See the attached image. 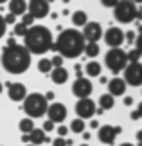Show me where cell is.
I'll return each mask as SVG.
<instances>
[{
  "label": "cell",
  "mask_w": 142,
  "mask_h": 146,
  "mask_svg": "<svg viewBox=\"0 0 142 146\" xmlns=\"http://www.w3.org/2000/svg\"><path fill=\"white\" fill-rule=\"evenodd\" d=\"M135 45H137L135 49H139V50H140V54H142V33H139V36L135 38Z\"/></svg>",
  "instance_id": "e575fe53"
},
{
  "label": "cell",
  "mask_w": 142,
  "mask_h": 146,
  "mask_svg": "<svg viewBox=\"0 0 142 146\" xmlns=\"http://www.w3.org/2000/svg\"><path fill=\"white\" fill-rule=\"evenodd\" d=\"M81 146H88V144H81Z\"/></svg>",
  "instance_id": "11a10c76"
},
{
  "label": "cell",
  "mask_w": 142,
  "mask_h": 146,
  "mask_svg": "<svg viewBox=\"0 0 142 146\" xmlns=\"http://www.w3.org/2000/svg\"><path fill=\"white\" fill-rule=\"evenodd\" d=\"M43 130H45V132H52V130H54V123L50 121V119H47V121L43 123Z\"/></svg>",
  "instance_id": "d6a6232c"
},
{
  "label": "cell",
  "mask_w": 142,
  "mask_h": 146,
  "mask_svg": "<svg viewBox=\"0 0 142 146\" xmlns=\"http://www.w3.org/2000/svg\"><path fill=\"white\" fill-rule=\"evenodd\" d=\"M115 18L121 24H131L137 18V5L133 0H119L115 5Z\"/></svg>",
  "instance_id": "8992f818"
},
{
  "label": "cell",
  "mask_w": 142,
  "mask_h": 146,
  "mask_svg": "<svg viewBox=\"0 0 142 146\" xmlns=\"http://www.w3.org/2000/svg\"><path fill=\"white\" fill-rule=\"evenodd\" d=\"M113 103H115V101H113V96L110 92L108 94H103V96L99 98V106L103 110H110V108H113Z\"/></svg>",
  "instance_id": "44dd1931"
},
{
  "label": "cell",
  "mask_w": 142,
  "mask_h": 146,
  "mask_svg": "<svg viewBox=\"0 0 142 146\" xmlns=\"http://www.w3.org/2000/svg\"><path fill=\"white\" fill-rule=\"evenodd\" d=\"M47 2H54V0H47Z\"/></svg>",
  "instance_id": "f5cc1de1"
},
{
  "label": "cell",
  "mask_w": 142,
  "mask_h": 146,
  "mask_svg": "<svg viewBox=\"0 0 142 146\" xmlns=\"http://www.w3.org/2000/svg\"><path fill=\"white\" fill-rule=\"evenodd\" d=\"M87 74L90 78H97L101 74V65L97 63V61H88L87 63Z\"/></svg>",
  "instance_id": "d4e9b609"
},
{
  "label": "cell",
  "mask_w": 142,
  "mask_h": 146,
  "mask_svg": "<svg viewBox=\"0 0 142 146\" xmlns=\"http://www.w3.org/2000/svg\"><path fill=\"white\" fill-rule=\"evenodd\" d=\"M137 20H142V7L137 9Z\"/></svg>",
  "instance_id": "f6af8a7d"
},
{
  "label": "cell",
  "mask_w": 142,
  "mask_h": 146,
  "mask_svg": "<svg viewBox=\"0 0 142 146\" xmlns=\"http://www.w3.org/2000/svg\"><path fill=\"white\" fill-rule=\"evenodd\" d=\"M140 50L139 49H133V50H129V52H128V61H129V63H137V61L140 60Z\"/></svg>",
  "instance_id": "83f0119b"
},
{
  "label": "cell",
  "mask_w": 142,
  "mask_h": 146,
  "mask_svg": "<svg viewBox=\"0 0 142 146\" xmlns=\"http://www.w3.org/2000/svg\"><path fill=\"white\" fill-rule=\"evenodd\" d=\"M137 110H139V114H140V117H142V103H139V108H137Z\"/></svg>",
  "instance_id": "bcb514c9"
},
{
  "label": "cell",
  "mask_w": 142,
  "mask_h": 146,
  "mask_svg": "<svg viewBox=\"0 0 142 146\" xmlns=\"http://www.w3.org/2000/svg\"><path fill=\"white\" fill-rule=\"evenodd\" d=\"M50 61H52L54 67H63V56L61 54H56L54 58H50Z\"/></svg>",
  "instance_id": "f546056e"
},
{
  "label": "cell",
  "mask_w": 142,
  "mask_h": 146,
  "mask_svg": "<svg viewBox=\"0 0 142 146\" xmlns=\"http://www.w3.org/2000/svg\"><path fill=\"white\" fill-rule=\"evenodd\" d=\"M126 38H128V42H133V40H135V33H131V31H129L128 35H126Z\"/></svg>",
  "instance_id": "60d3db41"
},
{
  "label": "cell",
  "mask_w": 142,
  "mask_h": 146,
  "mask_svg": "<svg viewBox=\"0 0 142 146\" xmlns=\"http://www.w3.org/2000/svg\"><path fill=\"white\" fill-rule=\"evenodd\" d=\"M85 45H87V40L83 33L76 29H65L59 33L58 40L52 43L50 50L59 52L63 58H77L81 52H85Z\"/></svg>",
  "instance_id": "6da1fadb"
},
{
  "label": "cell",
  "mask_w": 142,
  "mask_h": 146,
  "mask_svg": "<svg viewBox=\"0 0 142 146\" xmlns=\"http://www.w3.org/2000/svg\"><path fill=\"white\" fill-rule=\"evenodd\" d=\"M4 2H9V0H0V4H4Z\"/></svg>",
  "instance_id": "681fc988"
},
{
  "label": "cell",
  "mask_w": 142,
  "mask_h": 146,
  "mask_svg": "<svg viewBox=\"0 0 142 146\" xmlns=\"http://www.w3.org/2000/svg\"><path fill=\"white\" fill-rule=\"evenodd\" d=\"M72 24L76 27H85L88 24V16L85 11H76V13L72 15Z\"/></svg>",
  "instance_id": "ffe728a7"
},
{
  "label": "cell",
  "mask_w": 142,
  "mask_h": 146,
  "mask_svg": "<svg viewBox=\"0 0 142 146\" xmlns=\"http://www.w3.org/2000/svg\"><path fill=\"white\" fill-rule=\"evenodd\" d=\"M99 125H97V121H95V119H92V121H90V128H97Z\"/></svg>",
  "instance_id": "ee69618b"
},
{
  "label": "cell",
  "mask_w": 142,
  "mask_h": 146,
  "mask_svg": "<svg viewBox=\"0 0 142 146\" xmlns=\"http://www.w3.org/2000/svg\"><path fill=\"white\" fill-rule=\"evenodd\" d=\"M104 63H106V67L113 72V74H119L121 70H124L128 67L126 65L128 63V52H124V50L119 49V47H113V49H110L106 52Z\"/></svg>",
  "instance_id": "5b68a950"
},
{
  "label": "cell",
  "mask_w": 142,
  "mask_h": 146,
  "mask_svg": "<svg viewBox=\"0 0 142 146\" xmlns=\"http://www.w3.org/2000/svg\"><path fill=\"white\" fill-rule=\"evenodd\" d=\"M121 146H133V144H129V143H122Z\"/></svg>",
  "instance_id": "7dc6e473"
},
{
  "label": "cell",
  "mask_w": 142,
  "mask_h": 146,
  "mask_svg": "<svg viewBox=\"0 0 142 146\" xmlns=\"http://www.w3.org/2000/svg\"><path fill=\"white\" fill-rule=\"evenodd\" d=\"M83 36L87 42H99L101 36H103V27L97 22H88L83 27Z\"/></svg>",
  "instance_id": "8fae6325"
},
{
  "label": "cell",
  "mask_w": 142,
  "mask_h": 146,
  "mask_svg": "<svg viewBox=\"0 0 142 146\" xmlns=\"http://www.w3.org/2000/svg\"><path fill=\"white\" fill-rule=\"evenodd\" d=\"M47 117H49L52 123H63L65 117H67V106L61 105V103H52V105H49Z\"/></svg>",
  "instance_id": "7c38bea8"
},
{
  "label": "cell",
  "mask_w": 142,
  "mask_h": 146,
  "mask_svg": "<svg viewBox=\"0 0 142 146\" xmlns=\"http://www.w3.org/2000/svg\"><path fill=\"white\" fill-rule=\"evenodd\" d=\"M137 141H139V146H142V132L140 130L137 132Z\"/></svg>",
  "instance_id": "b9f144b4"
},
{
  "label": "cell",
  "mask_w": 142,
  "mask_h": 146,
  "mask_svg": "<svg viewBox=\"0 0 142 146\" xmlns=\"http://www.w3.org/2000/svg\"><path fill=\"white\" fill-rule=\"evenodd\" d=\"M115 137H117L115 126L104 125V126L99 128V141H101V143H104V144H113V143H115Z\"/></svg>",
  "instance_id": "9a60e30c"
},
{
  "label": "cell",
  "mask_w": 142,
  "mask_h": 146,
  "mask_svg": "<svg viewBox=\"0 0 142 146\" xmlns=\"http://www.w3.org/2000/svg\"><path fill=\"white\" fill-rule=\"evenodd\" d=\"M52 69H54V65H52V61H50L49 58H43V60L38 61V70L43 72V74H50Z\"/></svg>",
  "instance_id": "7402d4cb"
},
{
  "label": "cell",
  "mask_w": 142,
  "mask_h": 146,
  "mask_svg": "<svg viewBox=\"0 0 142 146\" xmlns=\"http://www.w3.org/2000/svg\"><path fill=\"white\" fill-rule=\"evenodd\" d=\"M70 130L74 133H83L85 132V119H81V117H77V119H74L70 123Z\"/></svg>",
  "instance_id": "484cf974"
},
{
  "label": "cell",
  "mask_w": 142,
  "mask_h": 146,
  "mask_svg": "<svg viewBox=\"0 0 142 146\" xmlns=\"http://www.w3.org/2000/svg\"><path fill=\"white\" fill-rule=\"evenodd\" d=\"M7 94L13 101H24L27 98V88L24 83H7Z\"/></svg>",
  "instance_id": "5bb4252c"
},
{
  "label": "cell",
  "mask_w": 142,
  "mask_h": 146,
  "mask_svg": "<svg viewBox=\"0 0 142 146\" xmlns=\"http://www.w3.org/2000/svg\"><path fill=\"white\" fill-rule=\"evenodd\" d=\"M2 65L9 74H24L31 67V52L25 45H7L2 50Z\"/></svg>",
  "instance_id": "7a4b0ae2"
},
{
  "label": "cell",
  "mask_w": 142,
  "mask_h": 146,
  "mask_svg": "<svg viewBox=\"0 0 142 146\" xmlns=\"http://www.w3.org/2000/svg\"><path fill=\"white\" fill-rule=\"evenodd\" d=\"M20 132L24 133H31L32 130H34V123H32V117H24V119L20 121Z\"/></svg>",
  "instance_id": "603a6c76"
},
{
  "label": "cell",
  "mask_w": 142,
  "mask_h": 146,
  "mask_svg": "<svg viewBox=\"0 0 142 146\" xmlns=\"http://www.w3.org/2000/svg\"><path fill=\"white\" fill-rule=\"evenodd\" d=\"M27 29H29V27H27L25 24H15V27H13V33L16 36H25V33H27Z\"/></svg>",
  "instance_id": "4316f807"
},
{
  "label": "cell",
  "mask_w": 142,
  "mask_h": 146,
  "mask_svg": "<svg viewBox=\"0 0 142 146\" xmlns=\"http://www.w3.org/2000/svg\"><path fill=\"white\" fill-rule=\"evenodd\" d=\"M45 98H47V101L54 99V92H47V94H45Z\"/></svg>",
  "instance_id": "7bdbcfd3"
},
{
  "label": "cell",
  "mask_w": 142,
  "mask_h": 146,
  "mask_svg": "<svg viewBox=\"0 0 142 146\" xmlns=\"http://www.w3.org/2000/svg\"><path fill=\"white\" fill-rule=\"evenodd\" d=\"M29 137H31V144H34V146H40V144H43V143H47L49 141V137L45 135V130L42 128H34L31 133H29Z\"/></svg>",
  "instance_id": "d6986e66"
},
{
  "label": "cell",
  "mask_w": 142,
  "mask_h": 146,
  "mask_svg": "<svg viewBox=\"0 0 142 146\" xmlns=\"http://www.w3.org/2000/svg\"><path fill=\"white\" fill-rule=\"evenodd\" d=\"M5 27H7V24H5V20H4V16L0 15V38H2L5 35Z\"/></svg>",
  "instance_id": "4dcf8cb0"
},
{
  "label": "cell",
  "mask_w": 142,
  "mask_h": 146,
  "mask_svg": "<svg viewBox=\"0 0 142 146\" xmlns=\"http://www.w3.org/2000/svg\"><path fill=\"white\" fill-rule=\"evenodd\" d=\"M101 2H103L104 7H115V5L119 4V0H101Z\"/></svg>",
  "instance_id": "836d02e7"
},
{
  "label": "cell",
  "mask_w": 142,
  "mask_h": 146,
  "mask_svg": "<svg viewBox=\"0 0 142 146\" xmlns=\"http://www.w3.org/2000/svg\"><path fill=\"white\" fill-rule=\"evenodd\" d=\"M108 92H110L113 98L122 96V94L126 92V81L121 80V78H113V80H110L108 81Z\"/></svg>",
  "instance_id": "2e32d148"
},
{
  "label": "cell",
  "mask_w": 142,
  "mask_h": 146,
  "mask_svg": "<svg viewBox=\"0 0 142 146\" xmlns=\"http://www.w3.org/2000/svg\"><path fill=\"white\" fill-rule=\"evenodd\" d=\"M124 81L131 87H140L142 85V65L139 63H129L124 69Z\"/></svg>",
  "instance_id": "52a82bcc"
},
{
  "label": "cell",
  "mask_w": 142,
  "mask_h": 146,
  "mask_svg": "<svg viewBox=\"0 0 142 146\" xmlns=\"http://www.w3.org/2000/svg\"><path fill=\"white\" fill-rule=\"evenodd\" d=\"M52 146H67V141H65L63 137H58V139H54Z\"/></svg>",
  "instance_id": "d590c367"
},
{
  "label": "cell",
  "mask_w": 142,
  "mask_h": 146,
  "mask_svg": "<svg viewBox=\"0 0 142 146\" xmlns=\"http://www.w3.org/2000/svg\"><path fill=\"white\" fill-rule=\"evenodd\" d=\"M131 119H133V121H137V119H140V114H139V110H135V112H131Z\"/></svg>",
  "instance_id": "f35d334b"
},
{
  "label": "cell",
  "mask_w": 142,
  "mask_h": 146,
  "mask_svg": "<svg viewBox=\"0 0 142 146\" xmlns=\"http://www.w3.org/2000/svg\"><path fill=\"white\" fill-rule=\"evenodd\" d=\"M22 143H31V137H29V133H24V135H22Z\"/></svg>",
  "instance_id": "ab89813d"
},
{
  "label": "cell",
  "mask_w": 142,
  "mask_h": 146,
  "mask_svg": "<svg viewBox=\"0 0 142 146\" xmlns=\"http://www.w3.org/2000/svg\"><path fill=\"white\" fill-rule=\"evenodd\" d=\"M50 80H52L56 85H63V83L69 80V72L63 67H54L52 72H50Z\"/></svg>",
  "instance_id": "ac0fdd59"
},
{
  "label": "cell",
  "mask_w": 142,
  "mask_h": 146,
  "mask_svg": "<svg viewBox=\"0 0 142 146\" xmlns=\"http://www.w3.org/2000/svg\"><path fill=\"white\" fill-rule=\"evenodd\" d=\"M52 33L45 25H31L24 36V45L31 54H45L52 47Z\"/></svg>",
  "instance_id": "3957f363"
},
{
  "label": "cell",
  "mask_w": 142,
  "mask_h": 146,
  "mask_svg": "<svg viewBox=\"0 0 142 146\" xmlns=\"http://www.w3.org/2000/svg\"><path fill=\"white\" fill-rule=\"evenodd\" d=\"M85 54H87L88 58H95V56L99 54L97 42H87V45H85Z\"/></svg>",
  "instance_id": "cb8c5ba5"
},
{
  "label": "cell",
  "mask_w": 142,
  "mask_h": 146,
  "mask_svg": "<svg viewBox=\"0 0 142 146\" xmlns=\"http://www.w3.org/2000/svg\"><path fill=\"white\" fill-rule=\"evenodd\" d=\"M58 133H59V137H65L67 133H69V128H67V126H59L58 128Z\"/></svg>",
  "instance_id": "8d00e7d4"
},
{
  "label": "cell",
  "mask_w": 142,
  "mask_h": 146,
  "mask_svg": "<svg viewBox=\"0 0 142 146\" xmlns=\"http://www.w3.org/2000/svg\"><path fill=\"white\" fill-rule=\"evenodd\" d=\"M76 114L81 119H87V117H92L95 114V103L90 98H83L76 103Z\"/></svg>",
  "instance_id": "9c48e42d"
},
{
  "label": "cell",
  "mask_w": 142,
  "mask_h": 146,
  "mask_svg": "<svg viewBox=\"0 0 142 146\" xmlns=\"http://www.w3.org/2000/svg\"><path fill=\"white\" fill-rule=\"evenodd\" d=\"M27 9L34 18H45L49 15V2L47 0H29L27 2Z\"/></svg>",
  "instance_id": "30bf717a"
},
{
  "label": "cell",
  "mask_w": 142,
  "mask_h": 146,
  "mask_svg": "<svg viewBox=\"0 0 142 146\" xmlns=\"http://www.w3.org/2000/svg\"><path fill=\"white\" fill-rule=\"evenodd\" d=\"M104 42H106V45H110V49L119 47L124 42V33L119 29V27H110V29L104 33Z\"/></svg>",
  "instance_id": "4fadbf2b"
},
{
  "label": "cell",
  "mask_w": 142,
  "mask_h": 146,
  "mask_svg": "<svg viewBox=\"0 0 142 146\" xmlns=\"http://www.w3.org/2000/svg\"><path fill=\"white\" fill-rule=\"evenodd\" d=\"M0 63H2V54H0Z\"/></svg>",
  "instance_id": "f907efd6"
},
{
  "label": "cell",
  "mask_w": 142,
  "mask_h": 146,
  "mask_svg": "<svg viewBox=\"0 0 142 146\" xmlns=\"http://www.w3.org/2000/svg\"><path fill=\"white\" fill-rule=\"evenodd\" d=\"M34 20H36V18H34V16H32L31 13H25V15H22V24H25L27 27H31Z\"/></svg>",
  "instance_id": "f1b7e54d"
},
{
  "label": "cell",
  "mask_w": 142,
  "mask_h": 146,
  "mask_svg": "<svg viewBox=\"0 0 142 146\" xmlns=\"http://www.w3.org/2000/svg\"><path fill=\"white\" fill-rule=\"evenodd\" d=\"M7 5H9V13H13L15 16H22V15H25V11H27L25 0H9Z\"/></svg>",
  "instance_id": "e0dca14e"
},
{
  "label": "cell",
  "mask_w": 142,
  "mask_h": 146,
  "mask_svg": "<svg viewBox=\"0 0 142 146\" xmlns=\"http://www.w3.org/2000/svg\"><path fill=\"white\" fill-rule=\"evenodd\" d=\"M92 81L88 80V78H77L76 81L72 83V94L79 99L83 98H88L90 94H92Z\"/></svg>",
  "instance_id": "ba28073f"
},
{
  "label": "cell",
  "mask_w": 142,
  "mask_h": 146,
  "mask_svg": "<svg viewBox=\"0 0 142 146\" xmlns=\"http://www.w3.org/2000/svg\"><path fill=\"white\" fill-rule=\"evenodd\" d=\"M2 90H4V87H2V83H0V94H2Z\"/></svg>",
  "instance_id": "c3c4849f"
},
{
  "label": "cell",
  "mask_w": 142,
  "mask_h": 146,
  "mask_svg": "<svg viewBox=\"0 0 142 146\" xmlns=\"http://www.w3.org/2000/svg\"><path fill=\"white\" fill-rule=\"evenodd\" d=\"M4 20H5V24H13V25L16 24V16H15L13 13H9V15H5V16H4Z\"/></svg>",
  "instance_id": "1f68e13d"
},
{
  "label": "cell",
  "mask_w": 142,
  "mask_h": 146,
  "mask_svg": "<svg viewBox=\"0 0 142 146\" xmlns=\"http://www.w3.org/2000/svg\"><path fill=\"white\" fill-rule=\"evenodd\" d=\"M47 110H49V103L43 94L32 92V94H27V98L24 99V112L29 117H32V119L45 115Z\"/></svg>",
  "instance_id": "277c9868"
},
{
  "label": "cell",
  "mask_w": 142,
  "mask_h": 146,
  "mask_svg": "<svg viewBox=\"0 0 142 146\" xmlns=\"http://www.w3.org/2000/svg\"><path fill=\"white\" fill-rule=\"evenodd\" d=\"M27 146H34V144H27Z\"/></svg>",
  "instance_id": "db71d44e"
},
{
  "label": "cell",
  "mask_w": 142,
  "mask_h": 146,
  "mask_svg": "<svg viewBox=\"0 0 142 146\" xmlns=\"http://www.w3.org/2000/svg\"><path fill=\"white\" fill-rule=\"evenodd\" d=\"M129 105H133V98L126 96V98H124V106H129Z\"/></svg>",
  "instance_id": "74e56055"
},
{
  "label": "cell",
  "mask_w": 142,
  "mask_h": 146,
  "mask_svg": "<svg viewBox=\"0 0 142 146\" xmlns=\"http://www.w3.org/2000/svg\"><path fill=\"white\" fill-rule=\"evenodd\" d=\"M133 2H142V0H133Z\"/></svg>",
  "instance_id": "816d5d0a"
}]
</instances>
